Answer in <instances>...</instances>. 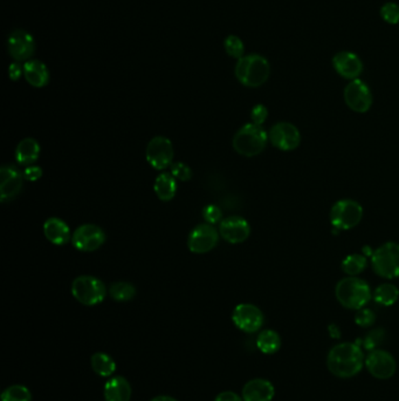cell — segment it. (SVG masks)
Listing matches in <instances>:
<instances>
[{"label": "cell", "instance_id": "cell-32", "mask_svg": "<svg viewBox=\"0 0 399 401\" xmlns=\"http://www.w3.org/2000/svg\"><path fill=\"white\" fill-rule=\"evenodd\" d=\"M385 338V332L383 329H375L372 330L367 334V337L364 338L363 346L367 351H374V349H378V346L384 342Z\"/></svg>", "mask_w": 399, "mask_h": 401}, {"label": "cell", "instance_id": "cell-37", "mask_svg": "<svg viewBox=\"0 0 399 401\" xmlns=\"http://www.w3.org/2000/svg\"><path fill=\"white\" fill-rule=\"evenodd\" d=\"M267 116H269V111H267V108L264 105L254 106L253 109L251 111V118H252V121H253L252 123L258 124V126L264 124L266 120H267Z\"/></svg>", "mask_w": 399, "mask_h": 401}, {"label": "cell", "instance_id": "cell-8", "mask_svg": "<svg viewBox=\"0 0 399 401\" xmlns=\"http://www.w3.org/2000/svg\"><path fill=\"white\" fill-rule=\"evenodd\" d=\"M6 47L10 56L16 63H26L36 54V43L34 36L25 30H14L6 40Z\"/></svg>", "mask_w": 399, "mask_h": 401}, {"label": "cell", "instance_id": "cell-36", "mask_svg": "<svg viewBox=\"0 0 399 401\" xmlns=\"http://www.w3.org/2000/svg\"><path fill=\"white\" fill-rule=\"evenodd\" d=\"M203 217L205 219L206 223L209 224H216L223 219V211L220 208L214 204H209L207 207L204 208L203 210Z\"/></svg>", "mask_w": 399, "mask_h": 401}, {"label": "cell", "instance_id": "cell-4", "mask_svg": "<svg viewBox=\"0 0 399 401\" xmlns=\"http://www.w3.org/2000/svg\"><path fill=\"white\" fill-rule=\"evenodd\" d=\"M267 141L269 136L264 128L254 123H247L236 133L233 148L240 155L253 158L265 151Z\"/></svg>", "mask_w": 399, "mask_h": 401}, {"label": "cell", "instance_id": "cell-40", "mask_svg": "<svg viewBox=\"0 0 399 401\" xmlns=\"http://www.w3.org/2000/svg\"><path fill=\"white\" fill-rule=\"evenodd\" d=\"M214 401H244L242 398L239 397L237 393L234 392H231V391H226V392H222L217 395V398L214 399Z\"/></svg>", "mask_w": 399, "mask_h": 401}, {"label": "cell", "instance_id": "cell-26", "mask_svg": "<svg viewBox=\"0 0 399 401\" xmlns=\"http://www.w3.org/2000/svg\"><path fill=\"white\" fill-rule=\"evenodd\" d=\"M91 364L94 372L101 377H111L116 371V364H115L114 359L109 357L108 354H102V352L93 354Z\"/></svg>", "mask_w": 399, "mask_h": 401}, {"label": "cell", "instance_id": "cell-3", "mask_svg": "<svg viewBox=\"0 0 399 401\" xmlns=\"http://www.w3.org/2000/svg\"><path fill=\"white\" fill-rule=\"evenodd\" d=\"M335 294L341 305L356 311L365 307L372 296L369 284L356 276L341 279L336 285Z\"/></svg>", "mask_w": 399, "mask_h": 401}, {"label": "cell", "instance_id": "cell-33", "mask_svg": "<svg viewBox=\"0 0 399 401\" xmlns=\"http://www.w3.org/2000/svg\"><path fill=\"white\" fill-rule=\"evenodd\" d=\"M380 17L387 24H399V5L396 3H387L380 8Z\"/></svg>", "mask_w": 399, "mask_h": 401}, {"label": "cell", "instance_id": "cell-6", "mask_svg": "<svg viewBox=\"0 0 399 401\" xmlns=\"http://www.w3.org/2000/svg\"><path fill=\"white\" fill-rule=\"evenodd\" d=\"M363 217V208L352 199H341L332 206L330 222L337 230H350L360 224Z\"/></svg>", "mask_w": 399, "mask_h": 401}, {"label": "cell", "instance_id": "cell-38", "mask_svg": "<svg viewBox=\"0 0 399 401\" xmlns=\"http://www.w3.org/2000/svg\"><path fill=\"white\" fill-rule=\"evenodd\" d=\"M43 176V169L36 166H28L24 171V177L31 182H36Z\"/></svg>", "mask_w": 399, "mask_h": 401}, {"label": "cell", "instance_id": "cell-23", "mask_svg": "<svg viewBox=\"0 0 399 401\" xmlns=\"http://www.w3.org/2000/svg\"><path fill=\"white\" fill-rule=\"evenodd\" d=\"M39 142L32 138L20 141L16 149V162L23 166H32L36 160L39 159Z\"/></svg>", "mask_w": 399, "mask_h": 401}, {"label": "cell", "instance_id": "cell-14", "mask_svg": "<svg viewBox=\"0 0 399 401\" xmlns=\"http://www.w3.org/2000/svg\"><path fill=\"white\" fill-rule=\"evenodd\" d=\"M219 235L212 224L203 223L191 231L187 246L194 254H206L217 246Z\"/></svg>", "mask_w": 399, "mask_h": 401}, {"label": "cell", "instance_id": "cell-35", "mask_svg": "<svg viewBox=\"0 0 399 401\" xmlns=\"http://www.w3.org/2000/svg\"><path fill=\"white\" fill-rule=\"evenodd\" d=\"M376 322V314L374 311L367 307L357 310L355 314V323L362 327H370Z\"/></svg>", "mask_w": 399, "mask_h": 401}, {"label": "cell", "instance_id": "cell-39", "mask_svg": "<svg viewBox=\"0 0 399 401\" xmlns=\"http://www.w3.org/2000/svg\"><path fill=\"white\" fill-rule=\"evenodd\" d=\"M8 76L13 81L20 79V76H24V66H20V63H13L10 65Z\"/></svg>", "mask_w": 399, "mask_h": 401}, {"label": "cell", "instance_id": "cell-34", "mask_svg": "<svg viewBox=\"0 0 399 401\" xmlns=\"http://www.w3.org/2000/svg\"><path fill=\"white\" fill-rule=\"evenodd\" d=\"M171 174L174 179L179 180L182 182H187L192 179V171L185 163L174 162L171 164Z\"/></svg>", "mask_w": 399, "mask_h": 401}, {"label": "cell", "instance_id": "cell-24", "mask_svg": "<svg viewBox=\"0 0 399 401\" xmlns=\"http://www.w3.org/2000/svg\"><path fill=\"white\" fill-rule=\"evenodd\" d=\"M154 191L159 199L169 202L176 196L177 183L171 173H162L155 180Z\"/></svg>", "mask_w": 399, "mask_h": 401}, {"label": "cell", "instance_id": "cell-18", "mask_svg": "<svg viewBox=\"0 0 399 401\" xmlns=\"http://www.w3.org/2000/svg\"><path fill=\"white\" fill-rule=\"evenodd\" d=\"M332 66L337 72V74L344 79H358V76L363 72L362 60L356 56L355 53L347 52V51L339 52L334 56Z\"/></svg>", "mask_w": 399, "mask_h": 401}, {"label": "cell", "instance_id": "cell-22", "mask_svg": "<svg viewBox=\"0 0 399 401\" xmlns=\"http://www.w3.org/2000/svg\"><path fill=\"white\" fill-rule=\"evenodd\" d=\"M130 384L126 378L114 377L104 386L106 401H130Z\"/></svg>", "mask_w": 399, "mask_h": 401}, {"label": "cell", "instance_id": "cell-9", "mask_svg": "<svg viewBox=\"0 0 399 401\" xmlns=\"http://www.w3.org/2000/svg\"><path fill=\"white\" fill-rule=\"evenodd\" d=\"M146 161L157 171L171 167L174 161V146L170 140L164 136H156L151 140L146 151Z\"/></svg>", "mask_w": 399, "mask_h": 401}, {"label": "cell", "instance_id": "cell-21", "mask_svg": "<svg viewBox=\"0 0 399 401\" xmlns=\"http://www.w3.org/2000/svg\"><path fill=\"white\" fill-rule=\"evenodd\" d=\"M44 234L49 242L56 246H64L71 239V229L62 219L52 217L44 224Z\"/></svg>", "mask_w": 399, "mask_h": 401}, {"label": "cell", "instance_id": "cell-19", "mask_svg": "<svg viewBox=\"0 0 399 401\" xmlns=\"http://www.w3.org/2000/svg\"><path fill=\"white\" fill-rule=\"evenodd\" d=\"M274 395L275 389L272 382L261 378L249 380L242 389L244 401H272Z\"/></svg>", "mask_w": 399, "mask_h": 401}, {"label": "cell", "instance_id": "cell-15", "mask_svg": "<svg viewBox=\"0 0 399 401\" xmlns=\"http://www.w3.org/2000/svg\"><path fill=\"white\" fill-rule=\"evenodd\" d=\"M106 241V235L95 224H83L73 234L71 242L78 250L91 252L99 249Z\"/></svg>", "mask_w": 399, "mask_h": 401}, {"label": "cell", "instance_id": "cell-12", "mask_svg": "<svg viewBox=\"0 0 399 401\" xmlns=\"http://www.w3.org/2000/svg\"><path fill=\"white\" fill-rule=\"evenodd\" d=\"M365 366L372 377L387 380L394 377L397 369V362L391 354L384 349H374L365 358Z\"/></svg>", "mask_w": 399, "mask_h": 401}, {"label": "cell", "instance_id": "cell-5", "mask_svg": "<svg viewBox=\"0 0 399 401\" xmlns=\"http://www.w3.org/2000/svg\"><path fill=\"white\" fill-rule=\"evenodd\" d=\"M372 269L383 279L399 277V244L385 243L372 254Z\"/></svg>", "mask_w": 399, "mask_h": 401}, {"label": "cell", "instance_id": "cell-41", "mask_svg": "<svg viewBox=\"0 0 399 401\" xmlns=\"http://www.w3.org/2000/svg\"><path fill=\"white\" fill-rule=\"evenodd\" d=\"M151 401H178L174 398L169 397V395H159V397L154 398Z\"/></svg>", "mask_w": 399, "mask_h": 401}, {"label": "cell", "instance_id": "cell-11", "mask_svg": "<svg viewBox=\"0 0 399 401\" xmlns=\"http://www.w3.org/2000/svg\"><path fill=\"white\" fill-rule=\"evenodd\" d=\"M232 321L238 329L246 334H254L264 325V314L253 304H239L236 306Z\"/></svg>", "mask_w": 399, "mask_h": 401}, {"label": "cell", "instance_id": "cell-7", "mask_svg": "<svg viewBox=\"0 0 399 401\" xmlns=\"http://www.w3.org/2000/svg\"><path fill=\"white\" fill-rule=\"evenodd\" d=\"M106 286L93 276H79L71 284V294L83 305L94 306L104 301Z\"/></svg>", "mask_w": 399, "mask_h": 401}, {"label": "cell", "instance_id": "cell-10", "mask_svg": "<svg viewBox=\"0 0 399 401\" xmlns=\"http://www.w3.org/2000/svg\"><path fill=\"white\" fill-rule=\"evenodd\" d=\"M344 101L352 111L365 113L372 108V91L362 80H352L344 89Z\"/></svg>", "mask_w": 399, "mask_h": 401}, {"label": "cell", "instance_id": "cell-29", "mask_svg": "<svg viewBox=\"0 0 399 401\" xmlns=\"http://www.w3.org/2000/svg\"><path fill=\"white\" fill-rule=\"evenodd\" d=\"M109 294L116 302H128L136 296V289L131 283L116 282L109 288Z\"/></svg>", "mask_w": 399, "mask_h": 401}, {"label": "cell", "instance_id": "cell-1", "mask_svg": "<svg viewBox=\"0 0 399 401\" xmlns=\"http://www.w3.org/2000/svg\"><path fill=\"white\" fill-rule=\"evenodd\" d=\"M365 364L363 351L356 343H341L329 351L327 366L335 377L348 379L360 373Z\"/></svg>", "mask_w": 399, "mask_h": 401}, {"label": "cell", "instance_id": "cell-20", "mask_svg": "<svg viewBox=\"0 0 399 401\" xmlns=\"http://www.w3.org/2000/svg\"><path fill=\"white\" fill-rule=\"evenodd\" d=\"M24 76L28 84L36 88L45 87L49 83V71L41 60L31 59L24 65Z\"/></svg>", "mask_w": 399, "mask_h": 401}, {"label": "cell", "instance_id": "cell-25", "mask_svg": "<svg viewBox=\"0 0 399 401\" xmlns=\"http://www.w3.org/2000/svg\"><path fill=\"white\" fill-rule=\"evenodd\" d=\"M258 349L262 354H274L281 347V338L277 332L273 330L261 331L257 338Z\"/></svg>", "mask_w": 399, "mask_h": 401}, {"label": "cell", "instance_id": "cell-27", "mask_svg": "<svg viewBox=\"0 0 399 401\" xmlns=\"http://www.w3.org/2000/svg\"><path fill=\"white\" fill-rule=\"evenodd\" d=\"M374 299L377 304H380L383 306H391L395 304L399 298V290L397 286L394 284H382V285L376 288L375 292H374Z\"/></svg>", "mask_w": 399, "mask_h": 401}, {"label": "cell", "instance_id": "cell-16", "mask_svg": "<svg viewBox=\"0 0 399 401\" xmlns=\"http://www.w3.org/2000/svg\"><path fill=\"white\" fill-rule=\"evenodd\" d=\"M24 186V175L13 164H4L0 169V194L1 201L8 202L16 199Z\"/></svg>", "mask_w": 399, "mask_h": 401}, {"label": "cell", "instance_id": "cell-13", "mask_svg": "<svg viewBox=\"0 0 399 401\" xmlns=\"http://www.w3.org/2000/svg\"><path fill=\"white\" fill-rule=\"evenodd\" d=\"M269 139L280 151H294L301 143V134L293 123L279 122L269 131Z\"/></svg>", "mask_w": 399, "mask_h": 401}, {"label": "cell", "instance_id": "cell-17", "mask_svg": "<svg viewBox=\"0 0 399 401\" xmlns=\"http://www.w3.org/2000/svg\"><path fill=\"white\" fill-rule=\"evenodd\" d=\"M219 232L226 242L238 244L245 242L249 239L251 227L245 219L239 216H231L220 222Z\"/></svg>", "mask_w": 399, "mask_h": 401}, {"label": "cell", "instance_id": "cell-28", "mask_svg": "<svg viewBox=\"0 0 399 401\" xmlns=\"http://www.w3.org/2000/svg\"><path fill=\"white\" fill-rule=\"evenodd\" d=\"M367 266V259L364 254H352L342 261L341 268L344 274L348 276H357L362 274Z\"/></svg>", "mask_w": 399, "mask_h": 401}, {"label": "cell", "instance_id": "cell-30", "mask_svg": "<svg viewBox=\"0 0 399 401\" xmlns=\"http://www.w3.org/2000/svg\"><path fill=\"white\" fill-rule=\"evenodd\" d=\"M32 395L27 387L23 385H12L5 389L1 394V401H31Z\"/></svg>", "mask_w": 399, "mask_h": 401}, {"label": "cell", "instance_id": "cell-2", "mask_svg": "<svg viewBox=\"0 0 399 401\" xmlns=\"http://www.w3.org/2000/svg\"><path fill=\"white\" fill-rule=\"evenodd\" d=\"M234 73L241 85L246 87L258 88L269 80L271 65L265 56L249 54L238 60Z\"/></svg>", "mask_w": 399, "mask_h": 401}, {"label": "cell", "instance_id": "cell-31", "mask_svg": "<svg viewBox=\"0 0 399 401\" xmlns=\"http://www.w3.org/2000/svg\"><path fill=\"white\" fill-rule=\"evenodd\" d=\"M224 48H225V52L234 59H240L245 53V46H244L242 40L233 34L226 38L225 41H224Z\"/></svg>", "mask_w": 399, "mask_h": 401}]
</instances>
